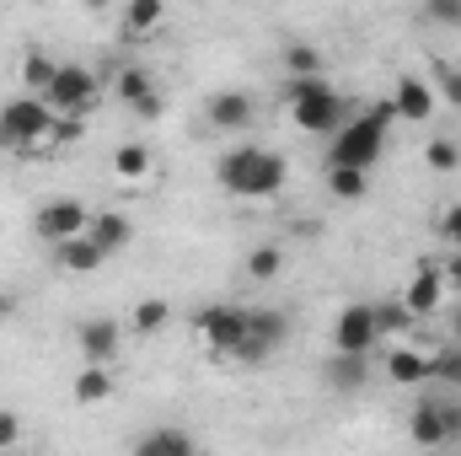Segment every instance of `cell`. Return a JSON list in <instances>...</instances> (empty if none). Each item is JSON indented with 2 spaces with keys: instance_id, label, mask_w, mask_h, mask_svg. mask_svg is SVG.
Instances as JSON below:
<instances>
[{
  "instance_id": "6",
  "label": "cell",
  "mask_w": 461,
  "mask_h": 456,
  "mask_svg": "<svg viewBox=\"0 0 461 456\" xmlns=\"http://www.w3.org/2000/svg\"><path fill=\"white\" fill-rule=\"evenodd\" d=\"M103 97V76L97 70H86V65H59L54 70V87H49V108L54 114H65V118H76L81 108H92Z\"/></svg>"
},
{
  "instance_id": "31",
  "label": "cell",
  "mask_w": 461,
  "mask_h": 456,
  "mask_svg": "<svg viewBox=\"0 0 461 456\" xmlns=\"http://www.w3.org/2000/svg\"><path fill=\"white\" fill-rule=\"evenodd\" d=\"M424 161H429L435 172H456L461 167V145L456 140H446V134H435V140L424 145Z\"/></svg>"
},
{
  "instance_id": "29",
  "label": "cell",
  "mask_w": 461,
  "mask_h": 456,
  "mask_svg": "<svg viewBox=\"0 0 461 456\" xmlns=\"http://www.w3.org/2000/svg\"><path fill=\"white\" fill-rule=\"evenodd\" d=\"M328 188H333V199H365L370 194V178L365 172H348V167H328Z\"/></svg>"
},
{
  "instance_id": "40",
  "label": "cell",
  "mask_w": 461,
  "mask_h": 456,
  "mask_svg": "<svg viewBox=\"0 0 461 456\" xmlns=\"http://www.w3.org/2000/svg\"><path fill=\"white\" fill-rule=\"evenodd\" d=\"M451 343H461V306L451 312Z\"/></svg>"
},
{
  "instance_id": "37",
  "label": "cell",
  "mask_w": 461,
  "mask_h": 456,
  "mask_svg": "<svg viewBox=\"0 0 461 456\" xmlns=\"http://www.w3.org/2000/svg\"><path fill=\"white\" fill-rule=\"evenodd\" d=\"M440 236H446V242L461 252V205H451V210L440 215Z\"/></svg>"
},
{
  "instance_id": "2",
  "label": "cell",
  "mask_w": 461,
  "mask_h": 456,
  "mask_svg": "<svg viewBox=\"0 0 461 456\" xmlns=\"http://www.w3.org/2000/svg\"><path fill=\"white\" fill-rule=\"evenodd\" d=\"M215 178H221V188L236 194V199H268V194L285 188V156L279 150H263V145H236V150L221 156Z\"/></svg>"
},
{
  "instance_id": "14",
  "label": "cell",
  "mask_w": 461,
  "mask_h": 456,
  "mask_svg": "<svg viewBox=\"0 0 461 456\" xmlns=\"http://www.w3.org/2000/svg\"><path fill=\"white\" fill-rule=\"evenodd\" d=\"M118 97H123V103H129L140 118H156V114H161L156 81H150V70H140V65H129V70L118 76Z\"/></svg>"
},
{
  "instance_id": "9",
  "label": "cell",
  "mask_w": 461,
  "mask_h": 456,
  "mask_svg": "<svg viewBox=\"0 0 461 456\" xmlns=\"http://www.w3.org/2000/svg\"><path fill=\"white\" fill-rule=\"evenodd\" d=\"M32 226H38L43 242H70V236H86L92 215H86L81 199H49V205H38V221Z\"/></svg>"
},
{
  "instance_id": "11",
  "label": "cell",
  "mask_w": 461,
  "mask_h": 456,
  "mask_svg": "<svg viewBox=\"0 0 461 456\" xmlns=\"http://www.w3.org/2000/svg\"><path fill=\"white\" fill-rule=\"evenodd\" d=\"M76 349L86 354V365H113L118 349H123V328L113 317H92V323L76 328Z\"/></svg>"
},
{
  "instance_id": "38",
  "label": "cell",
  "mask_w": 461,
  "mask_h": 456,
  "mask_svg": "<svg viewBox=\"0 0 461 456\" xmlns=\"http://www.w3.org/2000/svg\"><path fill=\"white\" fill-rule=\"evenodd\" d=\"M440 274H446V290L456 296V306H461V252H456V258H446V263H440Z\"/></svg>"
},
{
  "instance_id": "8",
  "label": "cell",
  "mask_w": 461,
  "mask_h": 456,
  "mask_svg": "<svg viewBox=\"0 0 461 456\" xmlns=\"http://www.w3.org/2000/svg\"><path fill=\"white\" fill-rule=\"evenodd\" d=\"M290 333L285 312H268V306H252V323H247V343L236 354V365H263L268 354H279V343Z\"/></svg>"
},
{
  "instance_id": "22",
  "label": "cell",
  "mask_w": 461,
  "mask_h": 456,
  "mask_svg": "<svg viewBox=\"0 0 461 456\" xmlns=\"http://www.w3.org/2000/svg\"><path fill=\"white\" fill-rule=\"evenodd\" d=\"M375 333L381 339H408L413 333V312L402 301H375Z\"/></svg>"
},
{
  "instance_id": "32",
  "label": "cell",
  "mask_w": 461,
  "mask_h": 456,
  "mask_svg": "<svg viewBox=\"0 0 461 456\" xmlns=\"http://www.w3.org/2000/svg\"><path fill=\"white\" fill-rule=\"evenodd\" d=\"M435 97L461 108V65H435Z\"/></svg>"
},
{
  "instance_id": "28",
  "label": "cell",
  "mask_w": 461,
  "mask_h": 456,
  "mask_svg": "<svg viewBox=\"0 0 461 456\" xmlns=\"http://www.w3.org/2000/svg\"><path fill=\"white\" fill-rule=\"evenodd\" d=\"M279 269H285V252H279L274 242H263V247L247 252V274H252V279H279Z\"/></svg>"
},
{
  "instance_id": "34",
  "label": "cell",
  "mask_w": 461,
  "mask_h": 456,
  "mask_svg": "<svg viewBox=\"0 0 461 456\" xmlns=\"http://www.w3.org/2000/svg\"><path fill=\"white\" fill-rule=\"evenodd\" d=\"M424 16H429L435 27H461V0H429Z\"/></svg>"
},
{
  "instance_id": "13",
  "label": "cell",
  "mask_w": 461,
  "mask_h": 456,
  "mask_svg": "<svg viewBox=\"0 0 461 456\" xmlns=\"http://www.w3.org/2000/svg\"><path fill=\"white\" fill-rule=\"evenodd\" d=\"M204 118H210V129H247V123H252V97H247V92H215V97H210V103H204Z\"/></svg>"
},
{
  "instance_id": "39",
  "label": "cell",
  "mask_w": 461,
  "mask_h": 456,
  "mask_svg": "<svg viewBox=\"0 0 461 456\" xmlns=\"http://www.w3.org/2000/svg\"><path fill=\"white\" fill-rule=\"evenodd\" d=\"M11 312H16V301H11V296H5V290H0V323H5V317H11Z\"/></svg>"
},
{
  "instance_id": "19",
  "label": "cell",
  "mask_w": 461,
  "mask_h": 456,
  "mask_svg": "<svg viewBox=\"0 0 461 456\" xmlns=\"http://www.w3.org/2000/svg\"><path fill=\"white\" fill-rule=\"evenodd\" d=\"M285 81H322V70H328V59H322V49L317 43H285Z\"/></svg>"
},
{
  "instance_id": "23",
  "label": "cell",
  "mask_w": 461,
  "mask_h": 456,
  "mask_svg": "<svg viewBox=\"0 0 461 456\" xmlns=\"http://www.w3.org/2000/svg\"><path fill=\"white\" fill-rule=\"evenodd\" d=\"M113 397V370L108 365H86L76 376V403H108Z\"/></svg>"
},
{
  "instance_id": "26",
  "label": "cell",
  "mask_w": 461,
  "mask_h": 456,
  "mask_svg": "<svg viewBox=\"0 0 461 456\" xmlns=\"http://www.w3.org/2000/svg\"><path fill=\"white\" fill-rule=\"evenodd\" d=\"M161 16H167V11H161V0H134V5L123 11V32H129V38L156 32V27H161Z\"/></svg>"
},
{
  "instance_id": "21",
  "label": "cell",
  "mask_w": 461,
  "mask_h": 456,
  "mask_svg": "<svg viewBox=\"0 0 461 456\" xmlns=\"http://www.w3.org/2000/svg\"><path fill=\"white\" fill-rule=\"evenodd\" d=\"M134 456H199V446H194L183 430H150V435L134 446Z\"/></svg>"
},
{
  "instance_id": "35",
  "label": "cell",
  "mask_w": 461,
  "mask_h": 456,
  "mask_svg": "<svg viewBox=\"0 0 461 456\" xmlns=\"http://www.w3.org/2000/svg\"><path fill=\"white\" fill-rule=\"evenodd\" d=\"M16 441H22V414L0 408V451H16Z\"/></svg>"
},
{
  "instance_id": "5",
  "label": "cell",
  "mask_w": 461,
  "mask_h": 456,
  "mask_svg": "<svg viewBox=\"0 0 461 456\" xmlns=\"http://www.w3.org/2000/svg\"><path fill=\"white\" fill-rule=\"evenodd\" d=\"M247 323H252V306H236V301L204 306V312H199V339L210 343V354L236 360L241 343H247Z\"/></svg>"
},
{
  "instance_id": "18",
  "label": "cell",
  "mask_w": 461,
  "mask_h": 456,
  "mask_svg": "<svg viewBox=\"0 0 461 456\" xmlns=\"http://www.w3.org/2000/svg\"><path fill=\"white\" fill-rule=\"evenodd\" d=\"M86 236H92V242L103 247V258H113V252H123V247L134 242V226H129L123 215H113V210H103V215H92Z\"/></svg>"
},
{
  "instance_id": "12",
  "label": "cell",
  "mask_w": 461,
  "mask_h": 456,
  "mask_svg": "<svg viewBox=\"0 0 461 456\" xmlns=\"http://www.w3.org/2000/svg\"><path fill=\"white\" fill-rule=\"evenodd\" d=\"M392 114L402 118V123H429V114H435V87L419 81V76H402L397 92H392Z\"/></svg>"
},
{
  "instance_id": "4",
  "label": "cell",
  "mask_w": 461,
  "mask_h": 456,
  "mask_svg": "<svg viewBox=\"0 0 461 456\" xmlns=\"http://www.w3.org/2000/svg\"><path fill=\"white\" fill-rule=\"evenodd\" d=\"M49 129H54V108L43 97H16L0 108V145L38 150V145H49Z\"/></svg>"
},
{
  "instance_id": "25",
  "label": "cell",
  "mask_w": 461,
  "mask_h": 456,
  "mask_svg": "<svg viewBox=\"0 0 461 456\" xmlns=\"http://www.w3.org/2000/svg\"><path fill=\"white\" fill-rule=\"evenodd\" d=\"M113 172L123 178V183H140V178L150 172V150H145L140 140H129V145H118V150H113Z\"/></svg>"
},
{
  "instance_id": "30",
  "label": "cell",
  "mask_w": 461,
  "mask_h": 456,
  "mask_svg": "<svg viewBox=\"0 0 461 456\" xmlns=\"http://www.w3.org/2000/svg\"><path fill=\"white\" fill-rule=\"evenodd\" d=\"M54 70H59V65H54L49 54H32V59L22 65V81L32 87V97H49V87H54Z\"/></svg>"
},
{
  "instance_id": "36",
  "label": "cell",
  "mask_w": 461,
  "mask_h": 456,
  "mask_svg": "<svg viewBox=\"0 0 461 456\" xmlns=\"http://www.w3.org/2000/svg\"><path fill=\"white\" fill-rule=\"evenodd\" d=\"M440 414H446V435L456 441V435H461V392H451V397H440Z\"/></svg>"
},
{
  "instance_id": "3",
  "label": "cell",
  "mask_w": 461,
  "mask_h": 456,
  "mask_svg": "<svg viewBox=\"0 0 461 456\" xmlns=\"http://www.w3.org/2000/svg\"><path fill=\"white\" fill-rule=\"evenodd\" d=\"M285 103H290L295 129H306V134H339L348 123V103L328 87V76L322 81H285Z\"/></svg>"
},
{
  "instance_id": "1",
  "label": "cell",
  "mask_w": 461,
  "mask_h": 456,
  "mask_svg": "<svg viewBox=\"0 0 461 456\" xmlns=\"http://www.w3.org/2000/svg\"><path fill=\"white\" fill-rule=\"evenodd\" d=\"M392 118H397L392 114V103H370V108H359V114L333 134L328 167H348V172H365V178H370V167H375L381 150H386V129H392Z\"/></svg>"
},
{
  "instance_id": "24",
  "label": "cell",
  "mask_w": 461,
  "mask_h": 456,
  "mask_svg": "<svg viewBox=\"0 0 461 456\" xmlns=\"http://www.w3.org/2000/svg\"><path fill=\"white\" fill-rule=\"evenodd\" d=\"M429 381H440V387L461 392V343H446V349L429 354Z\"/></svg>"
},
{
  "instance_id": "33",
  "label": "cell",
  "mask_w": 461,
  "mask_h": 456,
  "mask_svg": "<svg viewBox=\"0 0 461 456\" xmlns=\"http://www.w3.org/2000/svg\"><path fill=\"white\" fill-rule=\"evenodd\" d=\"M81 134H86V123H81V118L54 114V129H49V145H76Z\"/></svg>"
},
{
  "instance_id": "27",
  "label": "cell",
  "mask_w": 461,
  "mask_h": 456,
  "mask_svg": "<svg viewBox=\"0 0 461 456\" xmlns=\"http://www.w3.org/2000/svg\"><path fill=\"white\" fill-rule=\"evenodd\" d=\"M167 323H172V306H167L161 296H150V301H140V306H134V333H145V339H150V333H161Z\"/></svg>"
},
{
  "instance_id": "17",
  "label": "cell",
  "mask_w": 461,
  "mask_h": 456,
  "mask_svg": "<svg viewBox=\"0 0 461 456\" xmlns=\"http://www.w3.org/2000/svg\"><path fill=\"white\" fill-rule=\"evenodd\" d=\"M386 376H392L397 387H424V381H429V354H419L413 343H402V349L386 354Z\"/></svg>"
},
{
  "instance_id": "20",
  "label": "cell",
  "mask_w": 461,
  "mask_h": 456,
  "mask_svg": "<svg viewBox=\"0 0 461 456\" xmlns=\"http://www.w3.org/2000/svg\"><path fill=\"white\" fill-rule=\"evenodd\" d=\"M322 376L333 381V392H359V387L370 381V360H365V354H333Z\"/></svg>"
},
{
  "instance_id": "16",
  "label": "cell",
  "mask_w": 461,
  "mask_h": 456,
  "mask_svg": "<svg viewBox=\"0 0 461 456\" xmlns=\"http://www.w3.org/2000/svg\"><path fill=\"white\" fill-rule=\"evenodd\" d=\"M54 263L70 269V274H92V269H103L108 258H103V247H97L92 236H70V242H54Z\"/></svg>"
},
{
  "instance_id": "7",
  "label": "cell",
  "mask_w": 461,
  "mask_h": 456,
  "mask_svg": "<svg viewBox=\"0 0 461 456\" xmlns=\"http://www.w3.org/2000/svg\"><path fill=\"white\" fill-rule=\"evenodd\" d=\"M381 343L375 333V301H348L333 323V354H370Z\"/></svg>"
},
{
  "instance_id": "15",
  "label": "cell",
  "mask_w": 461,
  "mask_h": 456,
  "mask_svg": "<svg viewBox=\"0 0 461 456\" xmlns=\"http://www.w3.org/2000/svg\"><path fill=\"white\" fill-rule=\"evenodd\" d=\"M408 435H413V446H424V451H435V446H446V441H451V435H446L440 397H424V403L413 408V419H408Z\"/></svg>"
},
{
  "instance_id": "10",
  "label": "cell",
  "mask_w": 461,
  "mask_h": 456,
  "mask_svg": "<svg viewBox=\"0 0 461 456\" xmlns=\"http://www.w3.org/2000/svg\"><path fill=\"white\" fill-rule=\"evenodd\" d=\"M397 301L413 312V323H419V317H435V312L446 306V274H440V263H419V274L408 279V290H402Z\"/></svg>"
}]
</instances>
